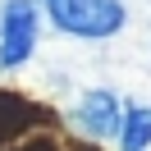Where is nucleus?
<instances>
[{"label": "nucleus", "instance_id": "nucleus-4", "mask_svg": "<svg viewBox=\"0 0 151 151\" xmlns=\"http://www.w3.org/2000/svg\"><path fill=\"white\" fill-rule=\"evenodd\" d=\"M119 133H124V151H147L151 147V105H128L119 114Z\"/></svg>", "mask_w": 151, "mask_h": 151}, {"label": "nucleus", "instance_id": "nucleus-1", "mask_svg": "<svg viewBox=\"0 0 151 151\" xmlns=\"http://www.w3.org/2000/svg\"><path fill=\"white\" fill-rule=\"evenodd\" d=\"M60 32L69 37H87V41H101L114 37L124 28V5L119 0H41Z\"/></svg>", "mask_w": 151, "mask_h": 151}, {"label": "nucleus", "instance_id": "nucleus-2", "mask_svg": "<svg viewBox=\"0 0 151 151\" xmlns=\"http://www.w3.org/2000/svg\"><path fill=\"white\" fill-rule=\"evenodd\" d=\"M37 46V5L32 0H5L0 14V69H19Z\"/></svg>", "mask_w": 151, "mask_h": 151}, {"label": "nucleus", "instance_id": "nucleus-3", "mask_svg": "<svg viewBox=\"0 0 151 151\" xmlns=\"http://www.w3.org/2000/svg\"><path fill=\"white\" fill-rule=\"evenodd\" d=\"M78 128L83 133H92V137H110L114 128H119V114H124V105L114 101V92H87L83 101H78Z\"/></svg>", "mask_w": 151, "mask_h": 151}]
</instances>
